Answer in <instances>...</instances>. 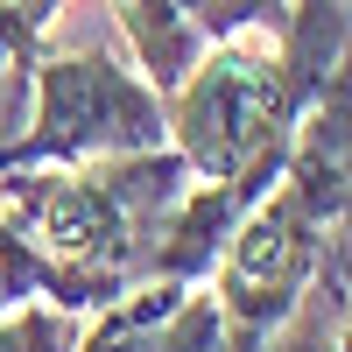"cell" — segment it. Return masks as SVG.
I'll return each instance as SVG.
<instances>
[{
    "label": "cell",
    "instance_id": "obj_1",
    "mask_svg": "<svg viewBox=\"0 0 352 352\" xmlns=\"http://www.w3.org/2000/svg\"><path fill=\"white\" fill-rule=\"evenodd\" d=\"M36 113L14 141H0V169L14 162H106V155H141L169 141V106L141 71H127L106 50L78 56H43L36 71Z\"/></svg>",
    "mask_w": 352,
    "mask_h": 352
},
{
    "label": "cell",
    "instance_id": "obj_2",
    "mask_svg": "<svg viewBox=\"0 0 352 352\" xmlns=\"http://www.w3.org/2000/svg\"><path fill=\"white\" fill-rule=\"evenodd\" d=\"M324 261H331V219H317L310 197L289 184V176H275V190L247 204V219L226 232L212 275H204V289H212L219 310H226L232 352L268 338L282 317L310 296V282L324 275Z\"/></svg>",
    "mask_w": 352,
    "mask_h": 352
},
{
    "label": "cell",
    "instance_id": "obj_3",
    "mask_svg": "<svg viewBox=\"0 0 352 352\" xmlns=\"http://www.w3.org/2000/svg\"><path fill=\"white\" fill-rule=\"evenodd\" d=\"M113 21L134 50V71L155 85V92H176L190 78V64L204 56V28L184 14V0H113Z\"/></svg>",
    "mask_w": 352,
    "mask_h": 352
},
{
    "label": "cell",
    "instance_id": "obj_4",
    "mask_svg": "<svg viewBox=\"0 0 352 352\" xmlns=\"http://www.w3.org/2000/svg\"><path fill=\"white\" fill-rule=\"evenodd\" d=\"M240 352H352V275L338 268V254H331V317H324V275H317L310 296L261 345H240Z\"/></svg>",
    "mask_w": 352,
    "mask_h": 352
},
{
    "label": "cell",
    "instance_id": "obj_5",
    "mask_svg": "<svg viewBox=\"0 0 352 352\" xmlns=\"http://www.w3.org/2000/svg\"><path fill=\"white\" fill-rule=\"evenodd\" d=\"M85 310L50 303V296H21L0 310V352H78Z\"/></svg>",
    "mask_w": 352,
    "mask_h": 352
},
{
    "label": "cell",
    "instance_id": "obj_6",
    "mask_svg": "<svg viewBox=\"0 0 352 352\" xmlns=\"http://www.w3.org/2000/svg\"><path fill=\"white\" fill-rule=\"evenodd\" d=\"M184 14L219 43V36H240V28H282L289 0H184Z\"/></svg>",
    "mask_w": 352,
    "mask_h": 352
},
{
    "label": "cell",
    "instance_id": "obj_7",
    "mask_svg": "<svg viewBox=\"0 0 352 352\" xmlns=\"http://www.w3.org/2000/svg\"><path fill=\"white\" fill-rule=\"evenodd\" d=\"M0 232H8V219H0Z\"/></svg>",
    "mask_w": 352,
    "mask_h": 352
}]
</instances>
